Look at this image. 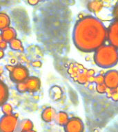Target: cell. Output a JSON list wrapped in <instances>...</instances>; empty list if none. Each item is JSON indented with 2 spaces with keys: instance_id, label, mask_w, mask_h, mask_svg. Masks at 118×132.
Here are the masks:
<instances>
[{
  "instance_id": "9c48e42d",
  "label": "cell",
  "mask_w": 118,
  "mask_h": 132,
  "mask_svg": "<svg viewBox=\"0 0 118 132\" xmlns=\"http://www.w3.org/2000/svg\"><path fill=\"white\" fill-rule=\"evenodd\" d=\"M27 92H37L41 87V81L36 76H30L24 81Z\"/></svg>"
},
{
  "instance_id": "4dcf8cb0",
  "label": "cell",
  "mask_w": 118,
  "mask_h": 132,
  "mask_svg": "<svg viewBox=\"0 0 118 132\" xmlns=\"http://www.w3.org/2000/svg\"><path fill=\"white\" fill-rule=\"evenodd\" d=\"M39 1H43V0H39Z\"/></svg>"
},
{
  "instance_id": "30bf717a",
  "label": "cell",
  "mask_w": 118,
  "mask_h": 132,
  "mask_svg": "<svg viewBox=\"0 0 118 132\" xmlns=\"http://www.w3.org/2000/svg\"><path fill=\"white\" fill-rule=\"evenodd\" d=\"M1 35L3 38V40L8 43V42H10L16 38L17 32L13 28L8 27V28H6L2 30Z\"/></svg>"
},
{
  "instance_id": "7a4b0ae2",
  "label": "cell",
  "mask_w": 118,
  "mask_h": 132,
  "mask_svg": "<svg viewBox=\"0 0 118 132\" xmlns=\"http://www.w3.org/2000/svg\"><path fill=\"white\" fill-rule=\"evenodd\" d=\"M94 60L99 67L108 68L113 67L118 62L117 49L111 45H103L95 50Z\"/></svg>"
},
{
  "instance_id": "603a6c76",
  "label": "cell",
  "mask_w": 118,
  "mask_h": 132,
  "mask_svg": "<svg viewBox=\"0 0 118 132\" xmlns=\"http://www.w3.org/2000/svg\"><path fill=\"white\" fill-rule=\"evenodd\" d=\"M7 47V42L5 41H3L2 42H0V50H4Z\"/></svg>"
},
{
  "instance_id": "ac0fdd59",
  "label": "cell",
  "mask_w": 118,
  "mask_h": 132,
  "mask_svg": "<svg viewBox=\"0 0 118 132\" xmlns=\"http://www.w3.org/2000/svg\"><path fill=\"white\" fill-rule=\"evenodd\" d=\"M2 112L4 115H10L12 113V107L8 103H5L2 106Z\"/></svg>"
},
{
  "instance_id": "7402d4cb",
  "label": "cell",
  "mask_w": 118,
  "mask_h": 132,
  "mask_svg": "<svg viewBox=\"0 0 118 132\" xmlns=\"http://www.w3.org/2000/svg\"><path fill=\"white\" fill-rule=\"evenodd\" d=\"M32 65L35 68H40L42 65V63L40 61H35L32 63Z\"/></svg>"
},
{
  "instance_id": "8992f818",
  "label": "cell",
  "mask_w": 118,
  "mask_h": 132,
  "mask_svg": "<svg viewBox=\"0 0 118 132\" xmlns=\"http://www.w3.org/2000/svg\"><path fill=\"white\" fill-rule=\"evenodd\" d=\"M107 39L110 45L118 50V20L115 19L108 28Z\"/></svg>"
},
{
  "instance_id": "52a82bcc",
  "label": "cell",
  "mask_w": 118,
  "mask_h": 132,
  "mask_svg": "<svg viewBox=\"0 0 118 132\" xmlns=\"http://www.w3.org/2000/svg\"><path fill=\"white\" fill-rule=\"evenodd\" d=\"M104 83L107 88L116 89L118 87V72L110 70L104 76Z\"/></svg>"
},
{
  "instance_id": "ffe728a7",
  "label": "cell",
  "mask_w": 118,
  "mask_h": 132,
  "mask_svg": "<svg viewBox=\"0 0 118 132\" xmlns=\"http://www.w3.org/2000/svg\"><path fill=\"white\" fill-rule=\"evenodd\" d=\"M96 81V83H97V85L99 84H103L104 83V76H98L97 77H95V80Z\"/></svg>"
},
{
  "instance_id": "e0dca14e",
  "label": "cell",
  "mask_w": 118,
  "mask_h": 132,
  "mask_svg": "<svg viewBox=\"0 0 118 132\" xmlns=\"http://www.w3.org/2000/svg\"><path fill=\"white\" fill-rule=\"evenodd\" d=\"M89 7L90 10H92L93 12H99L102 8V4L101 2L95 0L90 3Z\"/></svg>"
},
{
  "instance_id": "d6986e66",
  "label": "cell",
  "mask_w": 118,
  "mask_h": 132,
  "mask_svg": "<svg viewBox=\"0 0 118 132\" xmlns=\"http://www.w3.org/2000/svg\"><path fill=\"white\" fill-rule=\"evenodd\" d=\"M17 89L19 92L20 93L27 92L26 87V85H25L24 81L17 83Z\"/></svg>"
},
{
  "instance_id": "4fadbf2b",
  "label": "cell",
  "mask_w": 118,
  "mask_h": 132,
  "mask_svg": "<svg viewBox=\"0 0 118 132\" xmlns=\"http://www.w3.org/2000/svg\"><path fill=\"white\" fill-rule=\"evenodd\" d=\"M34 127L33 122L29 119H24L19 123L18 127L21 132H29L32 131Z\"/></svg>"
},
{
  "instance_id": "7c38bea8",
  "label": "cell",
  "mask_w": 118,
  "mask_h": 132,
  "mask_svg": "<svg viewBox=\"0 0 118 132\" xmlns=\"http://www.w3.org/2000/svg\"><path fill=\"white\" fill-rule=\"evenodd\" d=\"M9 97L8 86L2 80H0V107L6 103Z\"/></svg>"
},
{
  "instance_id": "ba28073f",
  "label": "cell",
  "mask_w": 118,
  "mask_h": 132,
  "mask_svg": "<svg viewBox=\"0 0 118 132\" xmlns=\"http://www.w3.org/2000/svg\"><path fill=\"white\" fill-rule=\"evenodd\" d=\"M64 129L66 132H83L84 124L78 118H71L64 126Z\"/></svg>"
},
{
  "instance_id": "9a60e30c",
  "label": "cell",
  "mask_w": 118,
  "mask_h": 132,
  "mask_svg": "<svg viewBox=\"0 0 118 132\" xmlns=\"http://www.w3.org/2000/svg\"><path fill=\"white\" fill-rule=\"evenodd\" d=\"M10 20L9 16L4 12H0V30H3L4 29L9 27Z\"/></svg>"
},
{
  "instance_id": "2e32d148",
  "label": "cell",
  "mask_w": 118,
  "mask_h": 132,
  "mask_svg": "<svg viewBox=\"0 0 118 132\" xmlns=\"http://www.w3.org/2000/svg\"><path fill=\"white\" fill-rule=\"evenodd\" d=\"M9 45H10V47L13 50H15V51H24V47H23L22 45V42L19 40V39H14L13 40H12L11 41L9 42Z\"/></svg>"
},
{
  "instance_id": "44dd1931",
  "label": "cell",
  "mask_w": 118,
  "mask_h": 132,
  "mask_svg": "<svg viewBox=\"0 0 118 132\" xmlns=\"http://www.w3.org/2000/svg\"><path fill=\"white\" fill-rule=\"evenodd\" d=\"M114 17L115 18L116 20H118V4L115 6L113 9V12Z\"/></svg>"
},
{
  "instance_id": "277c9868",
  "label": "cell",
  "mask_w": 118,
  "mask_h": 132,
  "mask_svg": "<svg viewBox=\"0 0 118 132\" xmlns=\"http://www.w3.org/2000/svg\"><path fill=\"white\" fill-rule=\"evenodd\" d=\"M18 125V118L15 114L3 116L0 118V132H15Z\"/></svg>"
},
{
  "instance_id": "6da1fadb",
  "label": "cell",
  "mask_w": 118,
  "mask_h": 132,
  "mask_svg": "<svg viewBox=\"0 0 118 132\" xmlns=\"http://www.w3.org/2000/svg\"><path fill=\"white\" fill-rule=\"evenodd\" d=\"M72 39L79 50L86 52L95 51L104 45L107 39V29L98 19L84 16L75 26Z\"/></svg>"
},
{
  "instance_id": "484cf974",
  "label": "cell",
  "mask_w": 118,
  "mask_h": 132,
  "mask_svg": "<svg viewBox=\"0 0 118 132\" xmlns=\"http://www.w3.org/2000/svg\"><path fill=\"white\" fill-rule=\"evenodd\" d=\"M4 56V52L2 50H0V59Z\"/></svg>"
},
{
  "instance_id": "83f0119b",
  "label": "cell",
  "mask_w": 118,
  "mask_h": 132,
  "mask_svg": "<svg viewBox=\"0 0 118 132\" xmlns=\"http://www.w3.org/2000/svg\"><path fill=\"white\" fill-rule=\"evenodd\" d=\"M3 41V38H2V35H0V42H2Z\"/></svg>"
},
{
  "instance_id": "5bb4252c",
  "label": "cell",
  "mask_w": 118,
  "mask_h": 132,
  "mask_svg": "<svg viewBox=\"0 0 118 132\" xmlns=\"http://www.w3.org/2000/svg\"><path fill=\"white\" fill-rule=\"evenodd\" d=\"M69 118L68 114L64 111H60L57 113L55 118V121L57 125L60 126H65L66 124L68 122Z\"/></svg>"
},
{
  "instance_id": "cb8c5ba5",
  "label": "cell",
  "mask_w": 118,
  "mask_h": 132,
  "mask_svg": "<svg viewBox=\"0 0 118 132\" xmlns=\"http://www.w3.org/2000/svg\"><path fill=\"white\" fill-rule=\"evenodd\" d=\"M29 4H31L32 6H35L38 4V2H39V0H28Z\"/></svg>"
},
{
  "instance_id": "4316f807",
  "label": "cell",
  "mask_w": 118,
  "mask_h": 132,
  "mask_svg": "<svg viewBox=\"0 0 118 132\" xmlns=\"http://www.w3.org/2000/svg\"><path fill=\"white\" fill-rule=\"evenodd\" d=\"M3 72H4V70H3L2 67H1V66H0V76H2V73H3Z\"/></svg>"
},
{
  "instance_id": "f1b7e54d",
  "label": "cell",
  "mask_w": 118,
  "mask_h": 132,
  "mask_svg": "<svg viewBox=\"0 0 118 132\" xmlns=\"http://www.w3.org/2000/svg\"><path fill=\"white\" fill-rule=\"evenodd\" d=\"M29 132H36V131H33V130H32V131H29Z\"/></svg>"
},
{
  "instance_id": "8fae6325",
  "label": "cell",
  "mask_w": 118,
  "mask_h": 132,
  "mask_svg": "<svg viewBox=\"0 0 118 132\" xmlns=\"http://www.w3.org/2000/svg\"><path fill=\"white\" fill-rule=\"evenodd\" d=\"M56 114H57V112L54 108L50 107H47L43 110L41 113V118L43 121L50 122L55 120Z\"/></svg>"
},
{
  "instance_id": "f546056e",
  "label": "cell",
  "mask_w": 118,
  "mask_h": 132,
  "mask_svg": "<svg viewBox=\"0 0 118 132\" xmlns=\"http://www.w3.org/2000/svg\"><path fill=\"white\" fill-rule=\"evenodd\" d=\"M15 132H21V131H15Z\"/></svg>"
},
{
  "instance_id": "d4e9b609",
  "label": "cell",
  "mask_w": 118,
  "mask_h": 132,
  "mask_svg": "<svg viewBox=\"0 0 118 132\" xmlns=\"http://www.w3.org/2000/svg\"><path fill=\"white\" fill-rule=\"evenodd\" d=\"M13 68H14V66H12V65H6V69L9 71V72H10L11 70L13 69Z\"/></svg>"
},
{
  "instance_id": "5b68a950",
  "label": "cell",
  "mask_w": 118,
  "mask_h": 132,
  "mask_svg": "<svg viewBox=\"0 0 118 132\" xmlns=\"http://www.w3.org/2000/svg\"><path fill=\"white\" fill-rule=\"evenodd\" d=\"M29 77L28 70L25 66L18 65L10 72V78L13 82L19 83L24 82Z\"/></svg>"
},
{
  "instance_id": "3957f363",
  "label": "cell",
  "mask_w": 118,
  "mask_h": 132,
  "mask_svg": "<svg viewBox=\"0 0 118 132\" xmlns=\"http://www.w3.org/2000/svg\"><path fill=\"white\" fill-rule=\"evenodd\" d=\"M68 73L75 81L80 84H85L95 80L93 71L87 70L84 66L76 63H72L69 65Z\"/></svg>"
}]
</instances>
